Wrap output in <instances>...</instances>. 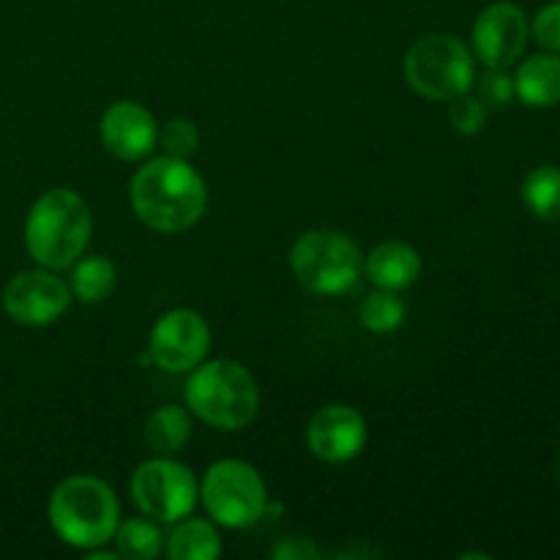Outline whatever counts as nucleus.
<instances>
[{"label": "nucleus", "mask_w": 560, "mask_h": 560, "mask_svg": "<svg viewBox=\"0 0 560 560\" xmlns=\"http://www.w3.org/2000/svg\"><path fill=\"white\" fill-rule=\"evenodd\" d=\"M131 208L156 233H184L195 228L208 208V186L189 159L162 153L148 159L131 178Z\"/></svg>", "instance_id": "f257e3e1"}, {"label": "nucleus", "mask_w": 560, "mask_h": 560, "mask_svg": "<svg viewBox=\"0 0 560 560\" xmlns=\"http://www.w3.org/2000/svg\"><path fill=\"white\" fill-rule=\"evenodd\" d=\"M93 217L88 202L71 189H49L31 206L25 246L36 266L49 271L71 268L91 244Z\"/></svg>", "instance_id": "f03ea898"}, {"label": "nucleus", "mask_w": 560, "mask_h": 560, "mask_svg": "<svg viewBox=\"0 0 560 560\" xmlns=\"http://www.w3.org/2000/svg\"><path fill=\"white\" fill-rule=\"evenodd\" d=\"M186 408L213 430L235 432L249 427L260 410V388L244 364L211 359L189 372L184 386Z\"/></svg>", "instance_id": "7ed1b4c3"}, {"label": "nucleus", "mask_w": 560, "mask_h": 560, "mask_svg": "<svg viewBox=\"0 0 560 560\" xmlns=\"http://www.w3.org/2000/svg\"><path fill=\"white\" fill-rule=\"evenodd\" d=\"M49 525L63 545L93 550L113 541L120 523L118 495L96 476H69L49 495Z\"/></svg>", "instance_id": "20e7f679"}, {"label": "nucleus", "mask_w": 560, "mask_h": 560, "mask_svg": "<svg viewBox=\"0 0 560 560\" xmlns=\"http://www.w3.org/2000/svg\"><path fill=\"white\" fill-rule=\"evenodd\" d=\"M405 82L430 102H454L476 82V55L452 33H427L405 52Z\"/></svg>", "instance_id": "39448f33"}, {"label": "nucleus", "mask_w": 560, "mask_h": 560, "mask_svg": "<svg viewBox=\"0 0 560 560\" xmlns=\"http://www.w3.org/2000/svg\"><path fill=\"white\" fill-rule=\"evenodd\" d=\"M290 271L306 293L342 295L364 277V255L339 230H310L290 249Z\"/></svg>", "instance_id": "423d86ee"}, {"label": "nucleus", "mask_w": 560, "mask_h": 560, "mask_svg": "<svg viewBox=\"0 0 560 560\" xmlns=\"http://www.w3.org/2000/svg\"><path fill=\"white\" fill-rule=\"evenodd\" d=\"M200 501L213 523L230 530H246L268 512V490L257 468L244 459H219L206 470Z\"/></svg>", "instance_id": "0eeeda50"}, {"label": "nucleus", "mask_w": 560, "mask_h": 560, "mask_svg": "<svg viewBox=\"0 0 560 560\" xmlns=\"http://www.w3.org/2000/svg\"><path fill=\"white\" fill-rule=\"evenodd\" d=\"M200 498L195 474L184 463L156 454L131 474V501L156 523H178L189 517Z\"/></svg>", "instance_id": "6e6552de"}, {"label": "nucleus", "mask_w": 560, "mask_h": 560, "mask_svg": "<svg viewBox=\"0 0 560 560\" xmlns=\"http://www.w3.org/2000/svg\"><path fill=\"white\" fill-rule=\"evenodd\" d=\"M151 361L164 372H191L211 353V328L195 310H170L153 323L148 339Z\"/></svg>", "instance_id": "1a4fd4ad"}, {"label": "nucleus", "mask_w": 560, "mask_h": 560, "mask_svg": "<svg viewBox=\"0 0 560 560\" xmlns=\"http://www.w3.org/2000/svg\"><path fill=\"white\" fill-rule=\"evenodd\" d=\"M71 301L74 295H71L69 284L58 273L42 266L16 273L3 290V312L9 315V320L27 328L52 326L69 312Z\"/></svg>", "instance_id": "9d476101"}, {"label": "nucleus", "mask_w": 560, "mask_h": 560, "mask_svg": "<svg viewBox=\"0 0 560 560\" xmlns=\"http://www.w3.org/2000/svg\"><path fill=\"white\" fill-rule=\"evenodd\" d=\"M530 38L528 14L512 0H498L476 16L470 42L485 69H512L523 58Z\"/></svg>", "instance_id": "9b49d317"}, {"label": "nucleus", "mask_w": 560, "mask_h": 560, "mask_svg": "<svg viewBox=\"0 0 560 560\" xmlns=\"http://www.w3.org/2000/svg\"><path fill=\"white\" fill-rule=\"evenodd\" d=\"M366 421L350 405H326L317 410L306 427V443L312 454L328 465L353 463L366 446Z\"/></svg>", "instance_id": "f8f14e48"}, {"label": "nucleus", "mask_w": 560, "mask_h": 560, "mask_svg": "<svg viewBox=\"0 0 560 560\" xmlns=\"http://www.w3.org/2000/svg\"><path fill=\"white\" fill-rule=\"evenodd\" d=\"M102 145L120 162H142L159 142V124L137 102H115L98 120Z\"/></svg>", "instance_id": "ddd939ff"}, {"label": "nucleus", "mask_w": 560, "mask_h": 560, "mask_svg": "<svg viewBox=\"0 0 560 560\" xmlns=\"http://www.w3.org/2000/svg\"><path fill=\"white\" fill-rule=\"evenodd\" d=\"M364 273L375 288L399 293V290H408L410 284L419 282L421 257L405 241H386L366 255Z\"/></svg>", "instance_id": "4468645a"}, {"label": "nucleus", "mask_w": 560, "mask_h": 560, "mask_svg": "<svg viewBox=\"0 0 560 560\" xmlns=\"http://www.w3.org/2000/svg\"><path fill=\"white\" fill-rule=\"evenodd\" d=\"M514 96L534 109L560 104V52L530 55L514 71Z\"/></svg>", "instance_id": "2eb2a0df"}, {"label": "nucleus", "mask_w": 560, "mask_h": 560, "mask_svg": "<svg viewBox=\"0 0 560 560\" xmlns=\"http://www.w3.org/2000/svg\"><path fill=\"white\" fill-rule=\"evenodd\" d=\"M164 552L170 560H217L222 556V536H219L217 523L184 517L170 534Z\"/></svg>", "instance_id": "dca6fc26"}, {"label": "nucleus", "mask_w": 560, "mask_h": 560, "mask_svg": "<svg viewBox=\"0 0 560 560\" xmlns=\"http://www.w3.org/2000/svg\"><path fill=\"white\" fill-rule=\"evenodd\" d=\"M191 441V413L180 405H162L145 421V443L162 457H173Z\"/></svg>", "instance_id": "f3484780"}, {"label": "nucleus", "mask_w": 560, "mask_h": 560, "mask_svg": "<svg viewBox=\"0 0 560 560\" xmlns=\"http://www.w3.org/2000/svg\"><path fill=\"white\" fill-rule=\"evenodd\" d=\"M115 282H118V271H115L113 260H107L102 255L80 257L71 266L69 290L82 304H102L104 299L113 295Z\"/></svg>", "instance_id": "a211bd4d"}, {"label": "nucleus", "mask_w": 560, "mask_h": 560, "mask_svg": "<svg viewBox=\"0 0 560 560\" xmlns=\"http://www.w3.org/2000/svg\"><path fill=\"white\" fill-rule=\"evenodd\" d=\"M525 208L541 222H560V167L556 164H541L530 170L523 180Z\"/></svg>", "instance_id": "6ab92c4d"}, {"label": "nucleus", "mask_w": 560, "mask_h": 560, "mask_svg": "<svg viewBox=\"0 0 560 560\" xmlns=\"http://www.w3.org/2000/svg\"><path fill=\"white\" fill-rule=\"evenodd\" d=\"M113 541L120 558L129 560H153L162 556L164 550V534L153 520H126V523H118Z\"/></svg>", "instance_id": "aec40b11"}, {"label": "nucleus", "mask_w": 560, "mask_h": 560, "mask_svg": "<svg viewBox=\"0 0 560 560\" xmlns=\"http://www.w3.org/2000/svg\"><path fill=\"white\" fill-rule=\"evenodd\" d=\"M408 306L399 299L394 290H372L364 301H361L359 320L366 331L372 334H394L405 323Z\"/></svg>", "instance_id": "412c9836"}, {"label": "nucleus", "mask_w": 560, "mask_h": 560, "mask_svg": "<svg viewBox=\"0 0 560 560\" xmlns=\"http://www.w3.org/2000/svg\"><path fill=\"white\" fill-rule=\"evenodd\" d=\"M159 148H162L167 156L175 159H189L195 156L197 148H200V131H197L195 120L189 118H173L159 129Z\"/></svg>", "instance_id": "4be33fe9"}, {"label": "nucleus", "mask_w": 560, "mask_h": 560, "mask_svg": "<svg viewBox=\"0 0 560 560\" xmlns=\"http://www.w3.org/2000/svg\"><path fill=\"white\" fill-rule=\"evenodd\" d=\"M487 113H490V109L485 107V102H481L479 96H468V93H465V96L452 102L448 124H452V129L457 131V135L474 137L487 126Z\"/></svg>", "instance_id": "5701e85b"}, {"label": "nucleus", "mask_w": 560, "mask_h": 560, "mask_svg": "<svg viewBox=\"0 0 560 560\" xmlns=\"http://www.w3.org/2000/svg\"><path fill=\"white\" fill-rule=\"evenodd\" d=\"M479 88V98L487 109H503L514 102V77L509 69H487L485 74L476 77L474 82Z\"/></svg>", "instance_id": "b1692460"}, {"label": "nucleus", "mask_w": 560, "mask_h": 560, "mask_svg": "<svg viewBox=\"0 0 560 560\" xmlns=\"http://www.w3.org/2000/svg\"><path fill=\"white\" fill-rule=\"evenodd\" d=\"M530 36L547 52H560V0L536 11L534 22H530Z\"/></svg>", "instance_id": "393cba45"}, {"label": "nucleus", "mask_w": 560, "mask_h": 560, "mask_svg": "<svg viewBox=\"0 0 560 560\" xmlns=\"http://www.w3.org/2000/svg\"><path fill=\"white\" fill-rule=\"evenodd\" d=\"M273 560H317L320 558V550L312 545L310 539H299V536H288V539L277 541L271 547Z\"/></svg>", "instance_id": "a878e982"}, {"label": "nucleus", "mask_w": 560, "mask_h": 560, "mask_svg": "<svg viewBox=\"0 0 560 560\" xmlns=\"http://www.w3.org/2000/svg\"><path fill=\"white\" fill-rule=\"evenodd\" d=\"M474 558L490 560V556H487V552H465V556H459V560H474Z\"/></svg>", "instance_id": "bb28decb"}]
</instances>
